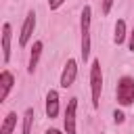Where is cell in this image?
<instances>
[{"mask_svg": "<svg viewBox=\"0 0 134 134\" xmlns=\"http://www.w3.org/2000/svg\"><path fill=\"white\" fill-rule=\"evenodd\" d=\"M63 2H65V0H48V8H50V10H57V8L63 6Z\"/></svg>", "mask_w": 134, "mask_h": 134, "instance_id": "cell-15", "label": "cell"}, {"mask_svg": "<svg viewBox=\"0 0 134 134\" xmlns=\"http://www.w3.org/2000/svg\"><path fill=\"white\" fill-rule=\"evenodd\" d=\"M13 86H15V75L8 69H2L0 71V103L8 98V92L13 90Z\"/></svg>", "mask_w": 134, "mask_h": 134, "instance_id": "cell-7", "label": "cell"}, {"mask_svg": "<svg viewBox=\"0 0 134 134\" xmlns=\"http://www.w3.org/2000/svg\"><path fill=\"white\" fill-rule=\"evenodd\" d=\"M34 29H36V13L29 10V13L25 15V21H23L21 31H19V46H21V48L27 46V42H29L31 36H34Z\"/></svg>", "mask_w": 134, "mask_h": 134, "instance_id": "cell-4", "label": "cell"}, {"mask_svg": "<svg viewBox=\"0 0 134 134\" xmlns=\"http://www.w3.org/2000/svg\"><path fill=\"white\" fill-rule=\"evenodd\" d=\"M34 117H36L34 109H31V107H27V109H25V113H23V128H21V134H29V132H31Z\"/></svg>", "mask_w": 134, "mask_h": 134, "instance_id": "cell-13", "label": "cell"}, {"mask_svg": "<svg viewBox=\"0 0 134 134\" xmlns=\"http://www.w3.org/2000/svg\"><path fill=\"white\" fill-rule=\"evenodd\" d=\"M75 77H77V61L75 59H69L65 63L63 71H61V80H59L61 88H71L73 82H75Z\"/></svg>", "mask_w": 134, "mask_h": 134, "instance_id": "cell-6", "label": "cell"}, {"mask_svg": "<svg viewBox=\"0 0 134 134\" xmlns=\"http://www.w3.org/2000/svg\"><path fill=\"white\" fill-rule=\"evenodd\" d=\"M113 2H115V0H103V13H105V15H109V13H111Z\"/></svg>", "mask_w": 134, "mask_h": 134, "instance_id": "cell-17", "label": "cell"}, {"mask_svg": "<svg viewBox=\"0 0 134 134\" xmlns=\"http://www.w3.org/2000/svg\"><path fill=\"white\" fill-rule=\"evenodd\" d=\"M115 94H117V105H121V107L134 105V77H130V75L119 77Z\"/></svg>", "mask_w": 134, "mask_h": 134, "instance_id": "cell-3", "label": "cell"}, {"mask_svg": "<svg viewBox=\"0 0 134 134\" xmlns=\"http://www.w3.org/2000/svg\"><path fill=\"white\" fill-rule=\"evenodd\" d=\"M128 50L134 52V25H132V31L128 34Z\"/></svg>", "mask_w": 134, "mask_h": 134, "instance_id": "cell-16", "label": "cell"}, {"mask_svg": "<svg viewBox=\"0 0 134 134\" xmlns=\"http://www.w3.org/2000/svg\"><path fill=\"white\" fill-rule=\"evenodd\" d=\"M113 121H115V124H124V121H126V115H124V111L115 109V111H113Z\"/></svg>", "mask_w": 134, "mask_h": 134, "instance_id": "cell-14", "label": "cell"}, {"mask_svg": "<svg viewBox=\"0 0 134 134\" xmlns=\"http://www.w3.org/2000/svg\"><path fill=\"white\" fill-rule=\"evenodd\" d=\"M17 128V113L15 111H8L4 115V121L0 126V134H13V130Z\"/></svg>", "mask_w": 134, "mask_h": 134, "instance_id": "cell-12", "label": "cell"}, {"mask_svg": "<svg viewBox=\"0 0 134 134\" xmlns=\"http://www.w3.org/2000/svg\"><path fill=\"white\" fill-rule=\"evenodd\" d=\"M75 115H77V98L71 96L69 103H67V109H65V117H63L65 134H77V130H75Z\"/></svg>", "mask_w": 134, "mask_h": 134, "instance_id": "cell-5", "label": "cell"}, {"mask_svg": "<svg viewBox=\"0 0 134 134\" xmlns=\"http://www.w3.org/2000/svg\"><path fill=\"white\" fill-rule=\"evenodd\" d=\"M90 23H92V6L86 4L82 8V17H80V34H82V59L84 63L90 59Z\"/></svg>", "mask_w": 134, "mask_h": 134, "instance_id": "cell-1", "label": "cell"}, {"mask_svg": "<svg viewBox=\"0 0 134 134\" xmlns=\"http://www.w3.org/2000/svg\"><path fill=\"white\" fill-rule=\"evenodd\" d=\"M10 40H13V27L6 21L2 25V61L4 63L10 61Z\"/></svg>", "mask_w": 134, "mask_h": 134, "instance_id": "cell-8", "label": "cell"}, {"mask_svg": "<svg viewBox=\"0 0 134 134\" xmlns=\"http://www.w3.org/2000/svg\"><path fill=\"white\" fill-rule=\"evenodd\" d=\"M57 115H59V92L48 90V94H46V117L54 119Z\"/></svg>", "mask_w": 134, "mask_h": 134, "instance_id": "cell-10", "label": "cell"}, {"mask_svg": "<svg viewBox=\"0 0 134 134\" xmlns=\"http://www.w3.org/2000/svg\"><path fill=\"white\" fill-rule=\"evenodd\" d=\"M42 50H44V42L36 40L34 46H31V52H29V63H27V71H29V73L36 71V67H38V63H40V57H42Z\"/></svg>", "mask_w": 134, "mask_h": 134, "instance_id": "cell-9", "label": "cell"}, {"mask_svg": "<svg viewBox=\"0 0 134 134\" xmlns=\"http://www.w3.org/2000/svg\"><path fill=\"white\" fill-rule=\"evenodd\" d=\"M100 90H103V69L100 61H92L90 65V94H92V107L96 109L100 103Z\"/></svg>", "mask_w": 134, "mask_h": 134, "instance_id": "cell-2", "label": "cell"}, {"mask_svg": "<svg viewBox=\"0 0 134 134\" xmlns=\"http://www.w3.org/2000/svg\"><path fill=\"white\" fill-rule=\"evenodd\" d=\"M44 134H63V132H61V130H57V128H48Z\"/></svg>", "mask_w": 134, "mask_h": 134, "instance_id": "cell-18", "label": "cell"}, {"mask_svg": "<svg viewBox=\"0 0 134 134\" xmlns=\"http://www.w3.org/2000/svg\"><path fill=\"white\" fill-rule=\"evenodd\" d=\"M126 38H128V29H126V21L124 19H117V23H115V29H113V44H124L126 42Z\"/></svg>", "mask_w": 134, "mask_h": 134, "instance_id": "cell-11", "label": "cell"}]
</instances>
